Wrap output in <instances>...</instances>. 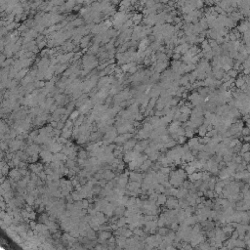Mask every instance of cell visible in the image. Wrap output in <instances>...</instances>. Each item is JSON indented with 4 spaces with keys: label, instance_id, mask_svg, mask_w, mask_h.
I'll use <instances>...</instances> for the list:
<instances>
[{
    "label": "cell",
    "instance_id": "44dd1931",
    "mask_svg": "<svg viewBox=\"0 0 250 250\" xmlns=\"http://www.w3.org/2000/svg\"><path fill=\"white\" fill-rule=\"evenodd\" d=\"M78 115H79V112H78V111H75V112H71V113H70V119H71V120H75V119L78 117Z\"/></svg>",
    "mask_w": 250,
    "mask_h": 250
},
{
    "label": "cell",
    "instance_id": "d6986e66",
    "mask_svg": "<svg viewBox=\"0 0 250 250\" xmlns=\"http://www.w3.org/2000/svg\"><path fill=\"white\" fill-rule=\"evenodd\" d=\"M71 135H72V131H71L70 129H68L67 131H66V132H63L62 133V136L63 137H65V138H66V139H68Z\"/></svg>",
    "mask_w": 250,
    "mask_h": 250
},
{
    "label": "cell",
    "instance_id": "7c38bea8",
    "mask_svg": "<svg viewBox=\"0 0 250 250\" xmlns=\"http://www.w3.org/2000/svg\"><path fill=\"white\" fill-rule=\"evenodd\" d=\"M139 144H140V146L144 149V151H145V149H147L149 146H150V143H149V141L147 140V139H143V141H141V142H139Z\"/></svg>",
    "mask_w": 250,
    "mask_h": 250
},
{
    "label": "cell",
    "instance_id": "f1b7e54d",
    "mask_svg": "<svg viewBox=\"0 0 250 250\" xmlns=\"http://www.w3.org/2000/svg\"><path fill=\"white\" fill-rule=\"evenodd\" d=\"M82 202H83V208H84V209H86V208L89 207V200L84 199V200H82Z\"/></svg>",
    "mask_w": 250,
    "mask_h": 250
},
{
    "label": "cell",
    "instance_id": "4fadbf2b",
    "mask_svg": "<svg viewBox=\"0 0 250 250\" xmlns=\"http://www.w3.org/2000/svg\"><path fill=\"white\" fill-rule=\"evenodd\" d=\"M159 152H157V151H155V152H152V153H151L150 155H149V159H151V161H156V160L158 159V156H159Z\"/></svg>",
    "mask_w": 250,
    "mask_h": 250
},
{
    "label": "cell",
    "instance_id": "5bb4252c",
    "mask_svg": "<svg viewBox=\"0 0 250 250\" xmlns=\"http://www.w3.org/2000/svg\"><path fill=\"white\" fill-rule=\"evenodd\" d=\"M83 120H84V116H83V115L79 116V118L75 119V121H74V126H77V127H79L80 125H82V122H83Z\"/></svg>",
    "mask_w": 250,
    "mask_h": 250
},
{
    "label": "cell",
    "instance_id": "603a6c76",
    "mask_svg": "<svg viewBox=\"0 0 250 250\" xmlns=\"http://www.w3.org/2000/svg\"><path fill=\"white\" fill-rule=\"evenodd\" d=\"M243 156V159L245 160L246 162H250V151H247V152H244L242 154Z\"/></svg>",
    "mask_w": 250,
    "mask_h": 250
},
{
    "label": "cell",
    "instance_id": "7a4b0ae2",
    "mask_svg": "<svg viewBox=\"0 0 250 250\" xmlns=\"http://www.w3.org/2000/svg\"><path fill=\"white\" fill-rule=\"evenodd\" d=\"M136 144H137L136 139L128 140V141H126V142L124 143V145H123V149H124V151H131V150H133V149H134V147L136 146Z\"/></svg>",
    "mask_w": 250,
    "mask_h": 250
},
{
    "label": "cell",
    "instance_id": "4316f807",
    "mask_svg": "<svg viewBox=\"0 0 250 250\" xmlns=\"http://www.w3.org/2000/svg\"><path fill=\"white\" fill-rule=\"evenodd\" d=\"M243 84H244V78H242V77H240V78L236 82V85H237V87H241Z\"/></svg>",
    "mask_w": 250,
    "mask_h": 250
},
{
    "label": "cell",
    "instance_id": "6da1fadb",
    "mask_svg": "<svg viewBox=\"0 0 250 250\" xmlns=\"http://www.w3.org/2000/svg\"><path fill=\"white\" fill-rule=\"evenodd\" d=\"M165 205L167 206L168 209H176V208L179 207V199H178L176 196L169 195L167 197V201H166Z\"/></svg>",
    "mask_w": 250,
    "mask_h": 250
},
{
    "label": "cell",
    "instance_id": "3957f363",
    "mask_svg": "<svg viewBox=\"0 0 250 250\" xmlns=\"http://www.w3.org/2000/svg\"><path fill=\"white\" fill-rule=\"evenodd\" d=\"M167 201V195L165 193H158V197H157V200H156V205L159 206V205H163L165 204Z\"/></svg>",
    "mask_w": 250,
    "mask_h": 250
},
{
    "label": "cell",
    "instance_id": "ac0fdd59",
    "mask_svg": "<svg viewBox=\"0 0 250 250\" xmlns=\"http://www.w3.org/2000/svg\"><path fill=\"white\" fill-rule=\"evenodd\" d=\"M157 197H158V193L157 192H153L151 194L149 195V199L150 200H152V201H156L157 200Z\"/></svg>",
    "mask_w": 250,
    "mask_h": 250
},
{
    "label": "cell",
    "instance_id": "d6a6232c",
    "mask_svg": "<svg viewBox=\"0 0 250 250\" xmlns=\"http://www.w3.org/2000/svg\"><path fill=\"white\" fill-rule=\"evenodd\" d=\"M246 213H247V215H248V217H249V219H250V209L246 210Z\"/></svg>",
    "mask_w": 250,
    "mask_h": 250
},
{
    "label": "cell",
    "instance_id": "52a82bcc",
    "mask_svg": "<svg viewBox=\"0 0 250 250\" xmlns=\"http://www.w3.org/2000/svg\"><path fill=\"white\" fill-rule=\"evenodd\" d=\"M180 111H181L182 113H185V114H189L190 115L191 113V110L190 106H188V105H182L180 108Z\"/></svg>",
    "mask_w": 250,
    "mask_h": 250
},
{
    "label": "cell",
    "instance_id": "4dcf8cb0",
    "mask_svg": "<svg viewBox=\"0 0 250 250\" xmlns=\"http://www.w3.org/2000/svg\"><path fill=\"white\" fill-rule=\"evenodd\" d=\"M245 243H246V247L250 248V238L247 239V240H245Z\"/></svg>",
    "mask_w": 250,
    "mask_h": 250
},
{
    "label": "cell",
    "instance_id": "30bf717a",
    "mask_svg": "<svg viewBox=\"0 0 250 250\" xmlns=\"http://www.w3.org/2000/svg\"><path fill=\"white\" fill-rule=\"evenodd\" d=\"M104 178H105V179H106V180H112L114 178V174L112 172H111V171H105L104 173Z\"/></svg>",
    "mask_w": 250,
    "mask_h": 250
},
{
    "label": "cell",
    "instance_id": "ffe728a7",
    "mask_svg": "<svg viewBox=\"0 0 250 250\" xmlns=\"http://www.w3.org/2000/svg\"><path fill=\"white\" fill-rule=\"evenodd\" d=\"M241 134L243 136H248L250 135V128L249 127H243L242 130H241Z\"/></svg>",
    "mask_w": 250,
    "mask_h": 250
},
{
    "label": "cell",
    "instance_id": "8fae6325",
    "mask_svg": "<svg viewBox=\"0 0 250 250\" xmlns=\"http://www.w3.org/2000/svg\"><path fill=\"white\" fill-rule=\"evenodd\" d=\"M194 131L195 130H193V129H191V128H186V137L187 138H189V139H191V138H192L193 137V135H194Z\"/></svg>",
    "mask_w": 250,
    "mask_h": 250
},
{
    "label": "cell",
    "instance_id": "83f0119b",
    "mask_svg": "<svg viewBox=\"0 0 250 250\" xmlns=\"http://www.w3.org/2000/svg\"><path fill=\"white\" fill-rule=\"evenodd\" d=\"M204 205L207 206V207H213V202L211 201V199H209V200H205Z\"/></svg>",
    "mask_w": 250,
    "mask_h": 250
},
{
    "label": "cell",
    "instance_id": "484cf974",
    "mask_svg": "<svg viewBox=\"0 0 250 250\" xmlns=\"http://www.w3.org/2000/svg\"><path fill=\"white\" fill-rule=\"evenodd\" d=\"M238 237H239V234H238L237 230L236 229V230H234L233 233H231V236H230V237H231V238H234V239H237V238H238Z\"/></svg>",
    "mask_w": 250,
    "mask_h": 250
},
{
    "label": "cell",
    "instance_id": "cb8c5ba5",
    "mask_svg": "<svg viewBox=\"0 0 250 250\" xmlns=\"http://www.w3.org/2000/svg\"><path fill=\"white\" fill-rule=\"evenodd\" d=\"M237 69H230V70H229V75H230V77L235 78V77L237 76Z\"/></svg>",
    "mask_w": 250,
    "mask_h": 250
},
{
    "label": "cell",
    "instance_id": "ba28073f",
    "mask_svg": "<svg viewBox=\"0 0 250 250\" xmlns=\"http://www.w3.org/2000/svg\"><path fill=\"white\" fill-rule=\"evenodd\" d=\"M126 223H127V219L126 218H119L115 224L117 225L118 228H122V227H125Z\"/></svg>",
    "mask_w": 250,
    "mask_h": 250
},
{
    "label": "cell",
    "instance_id": "5b68a950",
    "mask_svg": "<svg viewBox=\"0 0 250 250\" xmlns=\"http://www.w3.org/2000/svg\"><path fill=\"white\" fill-rule=\"evenodd\" d=\"M188 206H190V202L187 198H181L179 199V207L182 209H186Z\"/></svg>",
    "mask_w": 250,
    "mask_h": 250
},
{
    "label": "cell",
    "instance_id": "2e32d148",
    "mask_svg": "<svg viewBox=\"0 0 250 250\" xmlns=\"http://www.w3.org/2000/svg\"><path fill=\"white\" fill-rule=\"evenodd\" d=\"M179 120L180 122H182V123H184V122H186V121H188L189 120V114H185V113H182L181 115H180V117H179Z\"/></svg>",
    "mask_w": 250,
    "mask_h": 250
},
{
    "label": "cell",
    "instance_id": "8992f818",
    "mask_svg": "<svg viewBox=\"0 0 250 250\" xmlns=\"http://www.w3.org/2000/svg\"><path fill=\"white\" fill-rule=\"evenodd\" d=\"M169 233H170L169 229H167V228H164V227H159V229H158V231H157V234L161 235L162 237H165V236H167Z\"/></svg>",
    "mask_w": 250,
    "mask_h": 250
},
{
    "label": "cell",
    "instance_id": "f546056e",
    "mask_svg": "<svg viewBox=\"0 0 250 250\" xmlns=\"http://www.w3.org/2000/svg\"><path fill=\"white\" fill-rule=\"evenodd\" d=\"M72 121H70V120H67L66 122V126L67 127V128H69L70 129V127H72Z\"/></svg>",
    "mask_w": 250,
    "mask_h": 250
},
{
    "label": "cell",
    "instance_id": "9a60e30c",
    "mask_svg": "<svg viewBox=\"0 0 250 250\" xmlns=\"http://www.w3.org/2000/svg\"><path fill=\"white\" fill-rule=\"evenodd\" d=\"M176 133L179 135V136H185V135H186V129H185L183 126H180L179 128L177 129Z\"/></svg>",
    "mask_w": 250,
    "mask_h": 250
},
{
    "label": "cell",
    "instance_id": "7402d4cb",
    "mask_svg": "<svg viewBox=\"0 0 250 250\" xmlns=\"http://www.w3.org/2000/svg\"><path fill=\"white\" fill-rule=\"evenodd\" d=\"M77 156L78 158H82V159H86L87 158V153L86 151H80L78 153H77Z\"/></svg>",
    "mask_w": 250,
    "mask_h": 250
},
{
    "label": "cell",
    "instance_id": "e0dca14e",
    "mask_svg": "<svg viewBox=\"0 0 250 250\" xmlns=\"http://www.w3.org/2000/svg\"><path fill=\"white\" fill-rule=\"evenodd\" d=\"M177 143L178 144H180V145H184L185 143H186V141H187V137L186 136H179V138L177 139Z\"/></svg>",
    "mask_w": 250,
    "mask_h": 250
},
{
    "label": "cell",
    "instance_id": "277c9868",
    "mask_svg": "<svg viewBox=\"0 0 250 250\" xmlns=\"http://www.w3.org/2000/svg\"><path fill=\"white\" fill-rule=\"evenodd\" d=\"M112 237V235H111V233L109 230H102V233H101V235H100V240H106V239H109L110 237Z\"/></svg>",
    "mask_w": 250,
    "mask_h": 250
},
{
    "label": "cell",
    "instance_id": "d4e9b609",
    "mask_svg": "<svg viewBox=\"0 0 250 250\" xmlns=\"http://www.w3.org/2000/svg\"><path fill=\"white\" fill-rule=\"evenodd\" d=\"M223 189H224V188H222V187H220L219 185H217V184H216V186H215V189H214V191H215L216 193H218V194H220V193H222V191H223Z\"/></svg>",
    "mask_w": 250,
    "mask_h": 250
},
{
    "label": "cell",
    "instance_id": "1f68e13d",
    "mask_svg": "<svg viewBox=\"0 0 250 250\" xmlns=\"http://www.w3.org/2000/svg\"><path fill=\"white\" fill-rule=\"evenodd\" d=\"M246 170L250 173V164H247V166H246Z\"/></svg>",
    "mask_w": 250,
    "mask_h": 250
},
{
    "label": "cell",
    "instance_id": "9c48e42d",
    "mask_svg": "<svg viewBox=\"0 0 250 250\" xmlns=\"http://www.w3.org/2000/svg\"><path fill=\"white\" fill-rule=\"evenodd\" d=\"M247 151H250V144L249 143H245V144L242 145L241 147V151H240V154H243L244 152H247Z\"/></svg>",
    "mask_w": 250,
    "mask_h": 250
}]
</instances>
